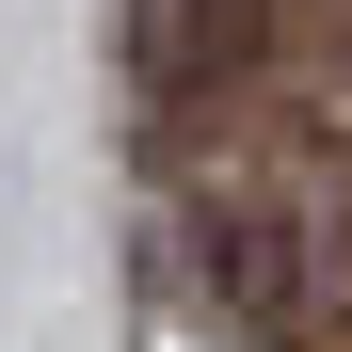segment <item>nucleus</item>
<instances>
[{"label":"nucleus","instance_id":"nucleus-1","mask_svg":"<svg viewBox=\"0 0 352 352\" xmlns=\"http://www.w3.org/2000/svg\"><path fill=\"white\" fill-rule=\"evenodd\" d=\"M241 32H256V0H129V48H144L160 96H208L241 65Z\"/></svg>","mask_w":352,"mask_h":352}]
</instances>
